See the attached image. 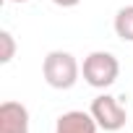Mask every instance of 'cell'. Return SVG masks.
<instances>
[{
    "instance_id": "cell-5",
    "label": "cell",
    "mask_w": 133,
    "mask_h": 133,
    "mask_svg": "<svg viewBox=\"0 0 133 133\" xmlns=\"http://www.w3.org/2000/svg\"><path fill=\"white\" fill-rule=\"evenodd\" d=\"M99 125L94 120L91 112L84 110H71V112H63L55 123V133H97Z\"/></svg>"
},
{
    "instance_id": "cell-7",
    "label": "cell",
    "mask_w": 133,
    "mask_h": 133,
    "mask_svg": "<svg viewBox=\"0 0 133 133\" xmlns=\"http://www.w3.org/2000/svg\"><path fill=\"white\" fill-rule=\"evenodd\" d=\"M0 44H3V52H0V63H11L13 55H16V39L8 29L0 31Z\"/></svg>"
},
{
    "instance_id": "cell-9",
    "label": "cell",
    "mask_w": 133,
    "mask_h": 133,
    "mask_svg": "<svg viewBox=\"0 0 133 133\" xmlns=\"http://www.w3.org/2000/svg\"><path fill=\"white\" fill-rule=\"evenodd\" d=\"M8 3H29V0H8Z\"/></svg>"
},
{
    "instance_id": "cell-3",
    "label": "cell",
    "mask_w": 133,
    "mask_h": 133,
    "mask_svg": "<svg viewBox=\"0 0 133 133\" xmlns=\"http://www.w3.org/2000/svg\"><path fill=\"white\" fill-rule=\"evenodd\" d=\"M89 112L94 115L97 125H99L102 130H107V133H115V130H120V128L125 125V107H123L120 99L112 97V94H99V97H94Z\"/></svg>"
},
{
    "instance_id": "cell-6",
    "label": "cell",
    "mask_w": 133,
    "mask_h": 133,
    "mask_svg": "<svg viewBox=\"0 0 133 133\" xmlns=\"http://www.w3.org/2000/svg\"><path fill=\"white\" fill-rule=\"evenodd\" d=\"M112 26H115V34L123 42H133V5H123L115 13Z\"/></svg>"
},
{
    "instance_id": "cell-2",
    "label": "cell",
    "mask_w": 133,
    "mask_h": 133,
    "mask_svg": "<svg viewBox=\"0 0 133 133\" xmlns=\"http://www.w3.org/2000/svg\"><path fill=\"white\" fill-rule=\"evenodd\" d=\"M81 73H84V81L94 89H107L117 81L120 76V63L112 52H104V50H94L84 57V65H81Z\"/></svg>"
},
{
    "instance_id": "cell-4",
    "label": "cell",
    "mask_w": 133,
    "mask_h": 133,
    "mask_svg": "<svg viewBox=\"0 0 133 133\" xmlns=\"http://www.w3.org/2000/svg\"><path fill=\"white\" fill-rule=\"evenodd\" d=\"M0 133H29V110L21 102L0 104Z\"/></svg>"
},
{
    "instance_id": "cell-1",
    "label": "cell",
    "mask_w": 133,
    "mask_h": 133,
    "mask_svg": "<svg viewBox=\"0 0 133 133\" xmlns=\"http://www.w3.org/2000/svg\"><path fill=\"white\" fill-rule=\"evenodd\" d=\"M42 76L47 81V86L52 89H73L78 76H81V65L78 60L71 55V52H65V50H52L44 55L42 60Z\"/></svg>"
},
{
    "instance_id": "cell-8",
    "label": "cell",
    "mask_w": 133,
    "mask_h": 133,
    "mask_svg": "<svg viewBox=\"0 0 133 133\" xmlns=\"http://www.w3.org/2000/svg\"><path fill=\"white\" fill-rule=\"evenodd\" d=\"M52 3H55V5H60V8H76L81 0H52Z\"/></svg>"
}]
</instances>
